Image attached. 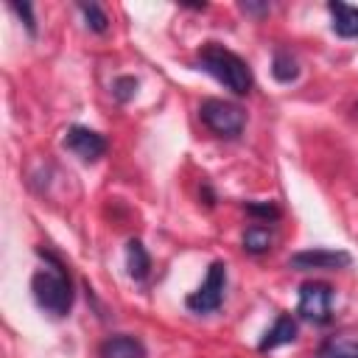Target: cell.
<instances>
[{
	"label": "cell",
	"mask_w": 358,
	"mask_h": 358,
	"mask_svg": "<svg viewBox=\"0 0 358 358\" xmlns=\"http://www.w3.org/2000/svg\"><path fill=\"white\" fill-rule=\"evenodd\" d=\"M313 358H358V338L347 333L330 336L316 347Z\"/></svg>",
	"instance_id": "obj_12"
},
{
	"label": "cell",
	"mask_w": 358,
	"mask_h": 358,
	"mask_svg": "<svg viewBox=\"0 0 358 358\" xmlns=\"http://www.w3.org/2000/svg\"><path fill=\"white\" fill-rule=\"evenodd\" d=\"M241 11H243V14H252V17H263V14L271 11V6H268V3H249V0H246V3H241Z\"/></svg>",
	"instance_id": "obj_19"
},
{
	"label": "cell",
	"mask_w": 358,
	"mask_h": 358,
	"mask_svg": "<svg viewBox=\"0 0 358 358\" xmlns=\"http://www.w3.org/2000/svg\"><path fill=\"white\" fill-rule=\"evenodd\" d=\"M196 67L204 70L207 76H213V78H215L221 87H227L232 95H246V92L252 90V84H255L249 64H246L238 53H232L229 48H224V45H218V42H207V45L199 48V53H196Z\"/></svg>",
	"instance_id": "obj_2"
},
{
	"label": "cell",
	"mask_w": 358,
	"mask_h": 358,
	"mask_svg": "<svg viewBox=\"0 0 358 358\" xmlns=\"http://www.w3.org/2000/svg\"><path fill=\"white\" fill-rule=\"evenodd\" d=\"M327 11H330V25H333V34L341 36V39H358V6H347L341 0H330L327 3Z\"/></svg>",
	"instance_id": "obj_9"
},
{
	"label": "cell",
	"mask_w": 358,
	"mask_h": 358,
	"mask_svg": "<svg viewBox=\"0 0 358 358\" xmlns=\"http://www.w3.org/2000/svg\"><path fill=\"white\" fill-rule=\"evenodd\" d=\"M246 213L252 218H260V224H268V221H277L280 218V207L274 201H249L246 204Z\"/></svg>",
	"instance_id": "obj_17"
},
{
	"label": "cell",
	"mask_w": 358,
	"mask_h": 358,
	"mask_svg": "<svg viewBox=\"0 0 358 358\" xmlns=\"http://www.w3.org/2000/svg\"><path fill=\"white\" fill-rule=\"evenodd\" d=\"M126 271L134 282H145L151 274V255L143 246V241H137V238H131L126 243Z\"/></svg>",
	"instance_id": "obj_11"
},
{
	"label": "cell",
	"mask_w": 358,
	"mask_h": 358,
	"mask_svg": "<svg viewBox=\"0 0 358 358\" xmlns=\"http://www.w3.org/2000/svg\"><path fill=\"white\" fill-rule=\"evenodd\" d=\"M271 76H274V81H280V84H291V81H296V76H299V64H296V59H294L288 50H274V59H271Z\"/></svg>",
	"instance_id": "obj_13"
},
{
	"label": "cell",
	"mask_w": 358,
	"mask_h": 358,
	"mask_svg": "<svg viewBox=\"0 0 358 358\" xmlns=\"http://www.w3.org/2000/svg\"><path fill=\"white\" fill-rule=\"evenodd\" d=\"M296 313L313 324H330L333 319V288L327 282L310 280L299 285V302Z\"/></svg>",
	"instance_id": "obj_5"
},
{
	"label": "cell",
	"mask_w": 358,
	"mask_h": 358,
	"mask_svg": "<svg viewBox=\"0 0 358 358\" xmlns=\"http://www.w3.org/2000/svg\"><path fill=\"white\" fill-rule=\"evenodd\" d=\"M39 260H42V268L34 271L31 277V291H34V299L36 305L53 316V319H62L70 313L73 308V282H70V274H67V266L62 257H56L50 249H36Z\"/></svg>",
	"instance_id": "obj_1"
},
{
	"label": "cell",
	"mask_w": 358,
	"mask_h": 358,
	"mask_svg": "<svg viewBox=\"0 0 358 358\" xmlns=\"http://www.w3.org/2000/svg\"><path fill=\"white\" fill-rule=\"evenodd\" d=\"M271 241H274V235H271V229L263 227V224H252V227H246V232H243V249H246L249 255H263V252H268V249H271Z\"/></svg>",
	"instance_id": "obj_14"
},
{
	"label": "cell",
	"mask_w": 358,
	"mask_h": 358,
	"mask_svg": "<svg viewBox=\"0 0 358 358\" xmlns=\"http://www.w3.org/2000/svg\"><path fill=\"white\" fill-rule=\"evenodd\" d=\"M78 11L84 14L90 31H95V34H106L109 31V17L98 3H78Z\"/></svg>",
	"instance_id": "obj_15"
},
{
	"label": "cell",
	"mask_w": 358,
	"mask_h": 358,
	"mask_svg": "<svg viewBox=\"0 0 358 358\" xmlns=\"http://www.w3.org/2000/svg\"><path fill=\"white\" fill-rule=\"evenodd\" d=\"M8 8L22 20V25L28 28L31 36H36V20H34V6L31 3H8Z\"/></svg>",
	"instance_id": "obj_18"
},
{
	"label": "cell",
	"mask_w": 358,
	"mask_h": 358,
	"mask_svg": "<svg viewBox=\"0 0 358 358\" xmlns=\"http://www.w3.org/2000/svg\"><path fill=\"white\" fill-rule=\"evenodd\" d=\"M64 148L70 154H76L81 162H95V159H101L106 154V137L98 134L90 126H78L76 123V126H70L64 131Z\"/></svg>",
	"instance_id": "obj_6"
},
{
	"label": "cell",
	"mask_w": 358,
	"mask_h": 358,
	"mask_svg": "<svg viewBox=\"0 0 358 358\" xmlns=\"http://www.w3.org/2000/svg\"><path fill=\"white\" fill-rule=\"evenodd\" d=\"M350 263H352V255L344 249H302L288 257V266L296 271H313V268L336 271V268H347Z\"/></svg>",
	"instance_id": "obj_7"
},
{
	"label": "cell",
	"mask_w": 358,
	"mask_h": 358,
	"mask_svg": "<svg viewBox=\"0 0 358 358\" xmlns=\"http://www.w3.org/2000/svg\"><path fill=\"white\" fill-rule=\"evenodd\" d=\"M98 355L101 358H148L145 344L134 336H126V333L103 338L101 347H98Z\"/></svg>",
	"instance_id": "obj_8"
},
{
	"label": "cell",
	"mask_w": 358,
	"mask_h": 358,
	"mask_svg": "<svg viewBox=\"0 0 358 358\" xmlns=\"http://www.w3.org/2000/svg\"><path fill=\"white\" fill-rule=\"evenodd\" d=\"M137 78L134 76H117L115 81H112V95H115V101H120V103H129L131 98H134V92H137Z\"/></svg>",
	"instance_id": "obj_16"
},
{
	"label": "cell",
	"mask_w": 358,
	"mask_h": 358,
	"mask_svg": "<svg viewBox=\"0 0 358 358\" xmlns=\"http://www.w3.org/2000/svg\"><path fill=\"white\" fill-rule=\"evenodd\" d=\"M224 291H227V263H224V260H213L210 268H207V277H204L201 288L193 291V294L185 299V305H187V310H193V313H213V310L221 308Z\"/></svg>",
	"instance_id": "obj_4"
},
{
	"label": "cell",
	"mask_w": 358,
	"mask_h": 358,
	"mask_svg": "<svg viewBox=\"0 0 358 358\" xmlns=\"http://www.w3.org/2000/svg\"><path fill=\"white\" fill-rule=\"evenodd\" d=\"M199 117L201 123L218 134V137H238L246 126V112L238 106V103H229V101H221V98H207L201 101L199 106Z\"/></svg>",
	"instance_id": "obj_3"
},
{
	"label": "cell",
	"mask_w": 358,
	"mask_h": 358,
	"mask_svg": "<svg viewBox=\"0 0 358 358\" xmlns=\"http://www.w3.org/2000/svg\"><path fill=\"white\" fill-rule=\"evenodd\" d=\"M296 333H299L296 319H294L291 313H280V316L274 319V324L266 330V336L260 338L257 350L266 352V350H277V347H282V344H291V341L296 338Z\"/></svg>",
	"instance_id": "obj_10"
}]
</instances>
